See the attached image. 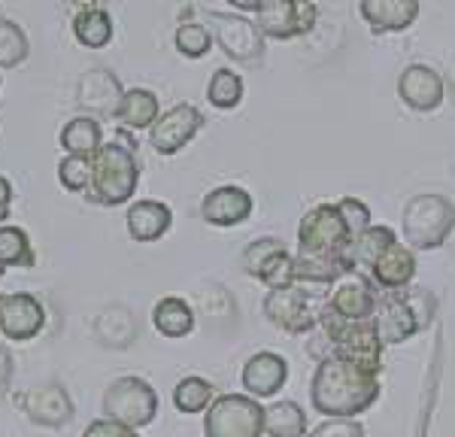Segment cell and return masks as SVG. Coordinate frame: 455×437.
Returning <instances> with one entry per match:
<instances>
[{"instance_id":"6da1fadb","label":"cell","mask_w":455,"mask_h":437,"mask_svg":"<svg viewBox=\"0 0 455 437\" xmlns=\"http://www.w3.org/2000/svg\"><path fill=\"white\" fill-rule=\"evenodd\" d=\"M379 374H371L362 364L343 359H325L315 364L310 380V404L325 419L349 417L371 410L379 401Z\"/></svg>"},{"instance_id":"7a4b0ae2","label":"cell","mask_w":455,"mask_h":437,"mask_svg":"<svg viewBox=\"0 0 455 437\" xmlns=\"http://www.w3.org/2000/svg\"><path fill=\"white\" fill-rule=\"evenodd\" d=\"M435 298L425 289H395L379 295L377 310H373V328L383 346L407 344L413 334L425 331L435 319Z\"/></svg>"},{"instance_id":"3957f363","label":"cell","mask_w":455,"mask_h":437,"mask_svg":"<svg viewBox=\"0 0 455 437\" xmlns=\"http://www.w3.org/2000/svg\"><path fill=\"white\" fill-rule=\"evenodd\" d=\"M140 186V164L128 143L109 140L92 155V182L88 198L100 207H122L134 198Z\"/></svg>"},{"instance_id":"277c9868","label":"cell","mask_w":455,"mask_h":437,"mask_svg":"<svg viewBox=\"0 0 455 437\" xmlns=\"http://www.w3.org/2000/svg\"><path fill=\"white\" fill-rule=\"evenodd\" d=\"M403 243L410 250L431 252L440 250L455 231V203L446 195L422 192L403 203L401 213Z\"/></svg>"},{"instance_id":"5b68a950","label":"cell","mask_w":455,"mask_h":437,"mask_svg":"<svg viewBox=\"0 0 455 437\" xmlns=\"http://www.w3.org/2000/svg\"><path fill=\"white\" fill-rule=\"evenodd\" d=\"M352 231L343 218L337 203H319L310 213H304L298 225V255H313V258H349Z\"/></svg>"},{"instance_id":"8992f818","label":"cell","mask_w":455,"mask_h":437,"mask_svg":"<svg viewBox=\"0 0 455 437\" xmlns=\"http://www.w3.org/2000/svg\"><path fill=\"white\" fill-rule=\"evenodd\" d=\"M104 413L131 428L152 425L158 417V392L143 377H119L104 392Z\"/></svg>"},{"instance_id":"52a82bcc","label":"cell","mask_w":455,"mask_h":437,"mask_svg":"<svg viewBox=\"0 0 455 437\" xmlns=\"http://www.w3.org/2000/svg\"><path fill=\"white\" fill-rule=\"evenodd\" d=\"M207 437H261L264 407L252 395H219L204 419Z\"/></svg>"},{"instance_id":"ba28073f","label":"cell","mask_w":455,"mask_h":437,"mask_svg":"<svg viewBox=\"0 0 455 437\" xmlns=\"http://www.w3.org/2000/svg\"><path fill=\"white\" fill-rule=\"evenodd\" d=\"M207 25L212 31V40L219 43V49L240 64H255L264 55V36L255 25V19L243 16V12H219L207 10Z\"/></svg>"},{"instance_id":"9c48e42d","label":"cell","mask_w":455,"mask_h":437,"mask_svg":"<svg viewBox=\"0 0 455 437\" xmlns=\"http://www.w3.org/2000/svg\"><path fill=\"white\" fill-rule=\"evenodd\" d=\"M325 304L328 301L315 304L304 291V286L298 282V286H291V289H270L267 295H264V316H267L270 325L280 328V331L307 334L319 322Z\"/></svg>"},{"instance_id":"30bf717a","label":"cell","mask_w":455,"mask_h":437,"mask_svg":"<svg viewBox=\"0 0 455 437\" xmlns=\"http://www.w3.org/2000/svg\"><path fill=\"white\" fill-rule=\"evenodd\" d=\"M377 282L371 280V274L358 271V267H349L343 271L337 280L328 286V310L337 313L347 322H364V319H373V310H377Z\"/></svg>"},{"instance_id":"8fae6325","label":"cell","mask_w":455,"mask_h":437,"mask_svg":"<svg viewBox=\"0 0 455 437\" xmlns=\"http://www.w3.org/2000/svg\"><path fill=\"white\" fill-rule=\"evenodd\" d=\"M319 21V6L313 0H270L255 12V25L267 40H295L310 34Z\"/></svg>"},{"instance_id":"7c38bea8","label":"cell","mask_w":455,"mask_h":437,"mask_svg":"<svg viewBox=\"0 0 455 437\" xmlns=\"http://www.w3.org/2000/svg\"><path fill=\"white\" fill-rule=\"evenodd\" d=\"M207 125L204 113L192 104H173L171 109L158 115V122L149 128V146L158 155H176L188 143L201 134V128Z\"/></svg>"},{"instance_id":"4fadbf2b","label":"cell","mask_w":455,"mask_h":437,"mask_svg":"<svg viewBox=\"0 0 455 437\" xmlns=\"http://www.w3.org/2000/svg\"><path fill=\"white\" fill-rule=\"evenodd\" d=\"M46 325V310L28 291H10L0 295V338L12 344H28Z\"/></svg>"},{"instance_id":"5bb4252c","label":"cell","mask_w":455,"mask_h":437,"mask_svg":"<svg viewBox=\"0 0 455 437\" xmlns=\"http://www.w3.org/2000/svg\"><path fill=\"white\" fill-rule=\"evenodd\" d=\"M124 98V89L109 68H88L76 83V107L88 115H100V119H116Z\"/></svg>"},{"instance_id":"9a60e30c","label":"cell","mask_w":455,"mask_h":437,"mask_svg":"<svg viewBox=\"0 0 455 437\" xmlns=\"http://www.w3.org/2000/svg\"><path fill=\"white\" fill-rule=\"evenodd\" d=\"M398 98L413 113H435L446 100V79L431 64H407L398 76Z\"/></svg>"},{"instance_id":"2e32d148","label":"cell","mask_w":455,"mask_h":437,"mask_svg":"<svg viewBox=\"0 0 455 437\" xmlns=\"http://www.w3.org/2000/svg\"><path fill=\"white\" fill-rule=\"evenodd\" d=\"M19 404L25 410V417L40 428H61L73 419V401L68 389L58 383L34 385L19 398Z\"/></svg>"},{"instance_id":"e0dca14e","label":"cell","mask_w":455,"mask_h":437,"mask_svg":"<svg viewBox=\"0 0 455 437\" xmlns=\"http://www.w3.org/2000/svg\"><path fill=\"white\" fill-rule=\"evenodd\" d=\"M255 210V198L240 186H219L204 195L201 218L212 228H237Z\"/></svg>"},{"instance_id":"ac0fdd59","label":"cell","mask_w":455,"mask_h":437,"mask_svg":"<svg viewBox=\"0 0 455 437\" xmlns=\"http://www.w3.org/2000/svg\"><path fill=\"white\" fill-rule=\"evenodd\" d=\"M285 380H289V362L283 359L280 353H255L252 359L243 364V374H240V383H243L246 395L252 398H274L276 392L283 389Z\"/></svg>"},{"instance_id":"d6986e66","label":"cell","mask_w":455,"mask_h":437,"mask_svg":"<svg viewBox=\"0 0 455 437\" xmlns=\"http://www.w3.org/2000/svg\"><path fill=\"white\" fill-rule=\"evenodd\" d=\"M358 12L373 34H403L419 19V0H358Z\"/></svg>"},{"instance_id":"ffe728a7","label":"cell","mask_w":455,"mask_h":437,"mask_svg":"<svg viewBox=\"0 0 455 437\" xmlns=\"http://www.w3.org/2000/svg\"><path fill=\"white\" fill-rule=\"evenodd\" d=\"M173 225V210L167 207L164 201H134L124 216V228L128 234L137 240V243H156L171 231Z\"/></svg>"},{"instance_id":"44dd1931","label":"cell","mask_w":455,"mask_h":437,"mask_svg":"<svg viewBox=\"0 0 455 437\" xmlns=\"http://www.w3.org/2000/svg\"><path fill=\"white\" fill-rule=\"evenodd\" d=\"M368 274L383 291L407 289L410 282H413V276H416V255H413V250H410L407 243H401V240H398V243L388 246V250L379 255L377 261H373V267Z\"/></svg>"},{"instance_id":"7402d4cb","label":"cell","mask_w":455,"mask_h":437,"mask_svg":"<svg viewBox=\"0 0 455 437\" xmlns=\"http://www.w3.org/2000/svg\"><path fill=\"white\" fill-rule=\"evenodd\" d=\"M70 31L79 46L107 49L116 36V25H113V16H109L104 6H85V10H79L76 16H73Z\"/></svg>"},{"instance_id":"603a6c76","label":"cell","mask_w":455,"mask_h":437,"mask_svg":"<svg viewBox=\"0 0 455 437\" xmlns=\"http://www.w3.org/2000/svg\"><path fill=\"white\" fill-rule=\"evenodd\" d=\"M161 104L158 94L149 89H124V98L116 109V122L131 131H149L158 122Z\"/></svg>"},{"instance_id":"cb8c5ba5","label":"cell","mask_w":455,"mask_h":437,"mask_svg":"<svg viewBox=\"0 0 455 437\" xmlns=\"http://www.w3.org/2000/svg\"><path fill=\"white\" fill-rule=\"evenodd\" d=\"M152 325H156L158 334L171 340L188 338L195 331V310L186 298L180 295H167L152 307Z\"/></svg>"},{"instance_id":"d4e9b609","label":"cell","mask_w":455,"mask_h":437,"mask_svg":"<svg viewBox=\"0 0 455 437\" xmlns=\"http://www.w3.org/2000/svg\"><path fill=\"white\" fill-rule=\"evenodd\" d=\"M100 146H104V128L98 115L79 113L61 128V149L68 155H94Z\"/></svg>"},{"instance_id":"484cf974","label":"cell","mask_w":455,"mask_h":437,"mask_svg":"<svg viewBox=\"0 0 455 437\" xmlns=\"http://www.w3.org/2000/svg\"><path fill=\"white\" fill-rule=\"evenodd\" d=\"M398 243V234H395L388 225H371L364 228L358 237H352V246H349V258H352V267L368 274L373 267V261L383 255L388 246Z\"/></svg>"},{"instance_id":"4316f807","label":"cell","mask_w":455,"mask_h":437,"mask_svg":"<svg viewBox=\"0 0 455 437\" xmlns=\"http://www.w3.org/2000/svg\"><path fill=\"white\" fill-rule=\"evenodd\" d=\"M134 334H137L134 316H131V310L122 307V304H116V307H107L98 316V322H94V338L100 340V346H109V349L131 346Z\"/></svg>"},{"instance_id":"83f0119b","label":"cell","mask_w":455,"mask_h":437,"mask_svg":"<svg viewBox=\"0 0 455 437\" xmlns=\"http://www.w3.org/2000/svg\"><path fill=\"white\" fill-rule=\"evenodd\" d=\"M264 434L267 437H307V413L295 401H276L264 407Z\"/></svg>"},{"instance_id":"f1b7e54d","label":"cell","mask_w":455,"mask_h":437,"mask_svg":"<svg viewBox=\"0 0 455 437\" xmlns=\"http://www.w3.org/2000/svg\"><path fill=\"white\" fill-rule=\"evenodd\" d=\"M36 252L25 228L19 225H0V267H34Z\"/></svg>"},{"instance_id":"f546056e","label":"cell","mask_w":455,"mask_h":437,"mask_svg":"<svg viewBox=\"0 0 455 437\" xmlns=\"http://www.w3.org/2000/svg\"><path fill=\"white\" fill-rule=\"evenodd\" d=\"M216 401V389L204 377H182L173 385V404L180 413H204Z\"/></svg>"},{"instance_id":"4dcf8cb0","label":"cell","mask_w":455,"mask_h":437,"mask_svg":"<svg viewBox=\"0 0 455 437\" xmlns=\"http://www.w3.org/2000/svg\"><path fill=\"white\" fill-rule=\"evenodd\" d=\"M212 31L210 25H204V21H195V19H186L176 25L173 31V46L176 52H180L182 58H204L212 52Z\"/></svg>"},{"instance_id":"1f68e13d","label":"cell","mask_w":455,"mask_h":437,"mask_svg":"<svg viewBox=\"0 0 455 437\" xmlns=\"http://www.w3.org/2000/svg\"><path fill=\"white\" fill-rule=\"evenodd\" d=\"M285 255V246L280 243V240H274V237H259V240H252V243L246 246L243 255H240V265H243V271L249 276H255V280H264V274L270 271V267L276 265Z\"/></svg>"},{"instance_id":"d6a6232c","label":"cell","mask_w":455,"mask_h":437,"mask_svg":"<svg viewBox=\"0 0 455 437\" xmlns=\"http://www.w3.org/2000/svg\"><path fill=\"white\" fill-rule=\"evenodd\" d=\"M28 55H31V43H28V34L21 31V25L0 16V70L19 68V64L28 61Z\"/></svg>"},{"instance_id":"836d02e7","label":"cell","mask_w":455,"mask_h":437,"mask_svg":"<svg viewBox=\"0 0 455 437\" xmlns=\"http://www.w3.org/2000/svg\"><path fill=\"white\" fill-rule=\"evenodd\" d=\"M207 100L216 109H234L243 100V79L240 73H234L231 68H219L212 70L210 83H207Z\"/></svg>"},{"instance_id":"e575fe53","label":"cell","mask_w":455,"mask_h":437,"mask_svg":"<svg viewBox=\"0 0 455 437\" xmlns=\"http://www.w3.org/2000/svg\"><path fill=\"white\" fill-rule=\"evenodd\" d=\"M58 182L73 195L88 192V182H92V155H64L58 162Z\"/></svg>"},{"instance_id":"d590c367","label":"cell","mask_w":455,"mask_h":437,"mask_svg":"<svg viewBox=\"0 0 455 437\" xmlns=\"http://www.w3.org/2000/svg\"><path fill=\"white\" fill-rule=\"evenodd\" d=\"M337 207H340V213L343 218H347V225H349V231H352V237H358L364 228H371V210H368V203H364L362 198H340L337 201Z\"/></svg>"},{"instance_id":"8d00e7d4","label":"cell","mask_w":455,"mask_h":437,"mask_svg":"<svg viewBox=\"0 0 455 437\" xmlns=\"http://www.w3.org/2000/svg\"><path fill=\"white\" fill-rule=\"evenodd\" d=\"M310 437H364V425L349 417H331L313 428Z\"/></svg>"},{"instance_id":"74e56055","label":"cell","mask_w":455,"mask_h":437,"mask_svg":"<svg viewBox=\"0 0 455 437\" xmlns=\"http://www.w3.org/2000/svg\"><path fill=\"white\" fill-rule=\"evenodd\" d=\"M83 437H137V428L124 425L119 419L104 417V419H94L83 432Z\"/></svg>"},{"instance_id":"f35d334b","label":"cell","mask_w":455,"mask_h":437,"mask_svg":"<svg viewBox=\"0 0 455 437\" xmlns=\"http://www.w3.org/2000/svg\"><path fill=\"white\" fill-rule=\"evenodd\" d=\"M10 207H12V182L0 173V225H6V218H10Z\"/></svg>"},{"instance_id":"ab89813d","label":"cell","mask_w":455,"mask_h":437,"mask_svg":"<svg viewBox=\"0 0 455 437\" xmlns=\"http://www.w3.org/2000/svg\"><path fill=\"white\" fill-rule=\"evenodd\" d=\"M10 377H12V359L6 353L4 340H0V398L6 395V385H10Z\"/></svg>"},{"instance_id":"60d3db41","label":"cell","mask_w":455,"mask_h":437,"mask_svg":"<svg viewBox=\"0 0 455 437\" xmlns=\"http://www.w3.org/2000/svg\"><path fill=\"white\" fill-rule=\"evenodd\" d=\"M228 4H231L234 10H240V12H259L264 4H270V0H228Z\"/></svg>"},{"instance_id":"b9f144b4","label":"cell","mask_w":455,"mask_h":437,"mask_svg":"<svg viewBox=\"0 0 455 437\" xmlns=\"http://www.w3.org/2000/svg\"><path fill=\"white\" fill-rule=\"evenodd\" d=\"M0 276H4V267H0Z\"/></svg>"}]
</instances>
